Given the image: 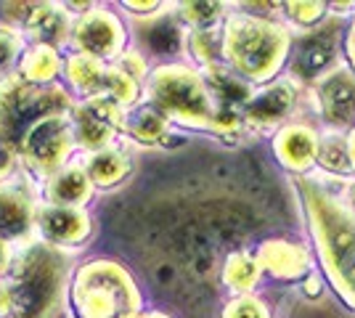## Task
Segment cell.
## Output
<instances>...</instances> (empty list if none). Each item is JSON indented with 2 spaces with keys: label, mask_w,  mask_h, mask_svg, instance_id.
<instances>
[{
  "label": "cell",
  "mask_w": 355,
  "mask_h": 318,
  "mask_svg": "<svg viewBox=\"0 0 355 318\" xmlns=\"http://www.w3.org/2000/svg\"><path fill=\"white\" fill-rule=\"evenodd\" d=\"M347 152H350V165H353V175H355V127L347 133Z\"/></svg>",
  "instance_id": "cell-34"
},
{
  "label": "cell",
  "mask_w": 355,
  "mask_h": 318,
  "mask_svg": "<svg viewBox=\"0 0 355 318\" xmlns=\"http://www.w3.org/2000/svg\"><path fill=\"white\" fill-rule=\"evenodd\" d=\"M72 122L69 114L45 117L37 125H32L27 136L21 138L19 152L30 159L40 173H59L64 159L72 152Z\"/></svg>",
  "instance_id": "cell-10"
},
{
  "label": "cell",
  "mask_w": 355,
  "mask_h": 318,
  "mask_svg": "<svg viewBox=\"0 0 355 318\" xmlns=\"http://www.w3.org/2000/svg\"><path fill=\"white\" fill-rule=\"evenodd\" d=\"M93 191V183L83 167L59 170L48 183V199L56 207H80Z\"/></svg>",
  "instance_id": "cell-18"
},
{
  "label": "cell",
  "mask_w": 355,
  "mask_h": 318,
  "mask_svg": "<svg viewBox=\"0 0 355 318\" xmlns=\"http://www.w3.org/2000/svg\"><path fill=\"white\" fill-rule=\"evenodd\" d=\"M72 101L64 91H45L37 85H27L21 80H6L0 85V138L16 149L21 146V138L27 136L32 125L45 117L67 114Z\"/></svg>",
  "instance_id": "cell-6"
},
{
  "label": "cell",
  "mask_w": 355,
  "mask_h": 318,
  "mask_svg": "<svg viewBox=\"0 0 355 318\" xmlns=\"http://www.w3.org/2000/svg\"><path fill=\"white\" fill-rule=\"evenodd\" d=\"M315 165L321 167L326 175H331V178H350L353 175V165H350V152H347V136L326 130L324 136L318 138Z\"/></svg>",
  "instance_id": "cell-20"
},
{
  "label": "cell",
  "mask_w": 355,
  "mask_h": 318,
  "mask_svg": "<svg viewBox=\"0 0 355 318\" xmlns=\"http://www.w3.org/2000/svg\"><path fill=\"white\" fill-rule=\"evenodd\" d=\"M35 223V210L30 199L16 188L0 186V242L24 236Z\"/></svg>",
  "instance_id": "cell-17"
},
{
  "label": "cell",
  "mask_w": 355,
  "mask_h": 318,
  "mask_svg": "<svg viewBox=\"0 0 355 318\" xmlns=\"http://www.w3.org/2000/svg\"><path fill=\"white\" fill-rule=\"evenodd\" d=\"M223 318H270V310L263 300H257L252 294H241L225 305Z\"/></svg>",
  "instance_id": "cell-28"
},
{
  "label": "cell",
  "mask_w": 355,
  "mask_h": 318,
  "mask_svg": "<svg viewBox=\"0 0 355 318\" xmlns=\"http://www.w3.org/2000/svg\"><path fill=\"white\" fill-rule=\"evenodd\" d=\"M64 268L61 260L45 249L32 247L24 252L8 284L11 292V318H51L61 297Z\"/></svg>",
  "instance_id": "cell-5"
},
{
  "label": "cell",
  "mask_w": 355,
  "mask_h": 318,
  "mask_svg": "<svg viewBox=\"0 0 355 318\" xmlns=\"http://www.w3.org/2000/svg\"><path fill=\"white\" fill-rule=\"evenodd\" d=\"M138 318H170V316H164L159 310H151V313H144V316H138Z\"/></svg>",
  "instance_id": "cell-36"
},
{
  "label": "cell",
  "mask_w": 355,
  "mask_h": 318,
  "mask_svg": "<svg viewBox=\"0 0 355 318\" xmlns=\"http://www.w3.org/2000/svg\"><path fill=\"white\" fill-rule=\"evenodd\" d=\"M318 130L308 122H284L273 138V154L292 173H311L318 154Z\"/></svg>",
  "instance_id": "cell-14"
},
{
  "label": "cell",
  "mask_w": 355,
  "mask_h": 318,
  "mask_svg": "<svg viewBox=\"0 0 355 318\" xmlns=\"http://www.w3.org/2000/svg\"><path fill=\"white\" fill-rule=\"evenodd\" d=\"M138 93L141 85L138 80H133L130 75H125L117 64L114 67H106V82H104V96H109L112 101H117L122 109L138 101Z\"/></svg>",
  "instance_id": "cell-26"
},
{
  "label": "cell",
  "mask_w": 355,
  "mask_h": 318,
  "mask_svg": "<svg viewBox=\"0 0 355 318\" xmlns=\"http://www.w3.org/2000/svg\"><path fill=\"white\" fill-rule=\"evenodd\" d=\"M178 8H180V19L191 30H218V24L225 19L223 3H183Z\"/></svg>",
  "instance_id": "cell-25"
},
{
  "label": "cell",
  "mask_w": 355,
  "mask_h": 318,
  "mask_svg": "<svg viewBox=\"0 0 355 318\" xmlns=\"http://www.w3.org/2000/svg\"><path fill=\"white\" fill-rule=\"evenodd\" d=\"M122 130L133 138V141H138V143L151 146V143H159L167 136V120H164L154 106L146 104V106H138L130 114H125Z\"/></svg>",
  "instance_id": "cell-22"
},
{
  "label": "cell",
  "mask_w": 355,
  "mask_h": 318,
  "mask_svg": "<svg viewBox=\"0 0 355 318\" xmlns=\"http://www.w3.org/2000/svg\"><path fill=\"white\" fill-rule=\"evenodd\" d=\"M340 35L337 24H321L311 32H302L289 51V80L292 82H318L340 59Z\"/></svg>",
  "instance_id": "cell-7"
},
{
  "label": "cell",
  "mask_w": 355,
  "mask_h": 318,
  "mask_svg": "<svg viewBox=\"0 0 355 318\" xmlns=\"http://www.w3.org/2000/svg\"><path fill=\"white\" fill-rule=\"evenodd\" d=\"M59 69H61V59L59 53H56V48L35 46L24 56V61H21V82L43 88V85H48L53 77L59 75Z\"/></svg>",
  "instance_id": "cell-23"
},
{
  "label": "cell",
  "mask_w": 355,
  "mask_h": 318,
  "mask_svg": "<svg viewBox=\"0 0 355 318\" xmlns=\"http://www.w3.org/2000/svg\"><path fill=\"white\" fill-rule=\"evenodd\" d=\"M345 48H353V51H355V19H353V27L347 30V40H345Z\"/></svg>",
  "instance_id": "cell-35"
},
{
  "label": "cell",
  "mask_w": 355,
  "mask_h": 318,
  "mask_svg": "<svg viewBox=\"0 0 355 318\" xmlns=\"http://www.w3.org/2000/svg\"><path fill=\"white\" fill-rule=\"evenodd\" d=\"M8 265H11V247L8 242H0V276L8 271Z\"/></svg>",
  "instance_id": "cell-33"
},
{
  "label": "cell",
  "mask_w": 355,
  "mask_h": 318,
  "mask_svg": "<svg viewBox=\"0 0 355 318\" xmlns=\"http://www.w3.org/2000/svg\"><path fill=\"white\" fill-rule=\"evenodd\" d=\"M260 279H263V271H260L257 260L247 255V252H234L231 258L225 260L223 281H225V287L236 292V297L250 294L252 289L260 284Z\"/></svg>",
  "instance_id": "cell-24"
},
{
  "label": "cell",
  "mask_w": 355,
  "mask_h": 318,
  "mask_svg": "<svg viewBox=\"0 0 355 318\" xmlns=\"http://www.w3.org/2000/svg\"><path fill=\"white\" fill-rule=\"evenodd\" d=\"M315 112L331 133H350L355 127V72L337 67L318 82H313Z\"/></svg>",
  "instance_id": "cell-8"
},
{
  "label": "cell",
  "mask_w": 355,
  "mask_h": 318,
  "mask_svg": "<svg viewBox=\"0 0 355 318\" xmlns=\"http://www.w3.org/2000/svg\"><path fill=\"white\" fill-rule=\"evenodd\" d=\"M257 265L260 271L279 279V281H295L311 273V255L302 244L286 242V239H268L257 249Z\"/></svg>",
  "instance_id": "cell-16"
},
{
  "label": "cell",
  "mask_w": 355,
  "mask_h": 318,
  "mask_svg": "<svg viewBox=\"0 0 355 318\" xmlns=\"http://www.w3.org/2000/svg\"><path fill=\"white\" fill-rule=\"evenodd\" d=\"M148 106L164 120H178L193 127H212L218 106L209 96L202 72L183 64H164L148 75Z\"/></svg>",
  "instance_id": "cell-4"
},
{
  "label": "cell",
  "mask_w": 355,
  "mask_h": 318,
  "mask_svg": "<svg viewBox=\"0 0 355 318\" xmlns=\"http://www.w3.org/2000/svg\"><path fill=\"white\" fill-rule=\"evenodd\" d=\"M11 167H14V149L0 138V178L8 175Z\"/></svg>",
  "instance_id": "cell-30"
},
{
  "label": "cell",
  "mask_w": 355,
  "mask_h": 318,
  "mask_svg": "<svg viewBox=\"0 0 355 318\" xmlns=\"http://www.w3.org/2000/svg\"><path fill=\"white\" fill-rule=\"evenodd\" d=\"M125 109L112 101L109 96H93L85 98L80 106H74L72 117V138L88 152H101L109 149L112 138L122 130Z\"/></svg>",
  "instance_id": "cell-9"
},
{
  "label": "cell",
  "mask_w": 355,
  "mask_h": 318,
  "mask_svg": "<svg viewBox=\"0 0 355 318\" xmlns=\"http://www.w3.org/2000/svg\"><path fill=\"white\" fill-rule=\"evenodd\" d=\"M3 14L30 32L37 40V46L53 48L67 40L69 24H67L64 11H59V6H51V3H6Z\"/></svg>",
  "instance_id": "cell-13"
},
{
  "label": "cell",
  "mask_w": 355,
  "mask_h": 318,
  "mask_svg": "<svg viewBox=\"0 0 355 318\" xmlns=\"http://www.w3.org/2000/svg\"><path fill=\"white\" fill-rule=\"evenodd\" d=\"M45 242L61 244V247H72L88 239L90 233V218L80 207H56V204H45L35 212V223Z\"/></svg>",
  "instance_id": "cell-15"
},
{
  "label": "cell",
  "mask_w": 355,
  "mask_h": 318,
  "mask_svg": "<svg viewBox=\"0 0 355 318\" xmlns=\"http://www.w3.org/2000/svg\"><path fill=\"white\" fill-rule=\"evenodd\" d=\"M11 313V292L6 284H0V318H6Z\"/></svg>",
  "instance_id": "cell-32"
},
{
  "label": "cell",
  "mask_w": 355,
  "mask_h": 318,
  "mask_svg": "<svg viewBox=\"0 0 355 318\" xmlns=\"http://www.w3.org/2000/svg\"><path fill=\"white\" fill-rule=\"evenodd\" d=\"M85 175L90 178L93 186H101V188H109V186H117L128 173H130V159L125 157L117 149H101V152H93L88 159V165L83 167Z\"/></svg>",
  "instance_id": "cell-19"
},
{
  "label": "cell",
  "mask_w": 355,
  "mask_h": 318,
  "mask_svg": "<svg viewBox=\"0 0 355 318\" xmlns=\"http://www.w3.org/2000/svg\"><path fill=\"white\" fill-rule=\"evenodd\" d=\"M302 199L326 279L342 300L355 308V210L345 191H337L318 178H302Z\"/></svg>",
  "instance_id": "cell-1"
},
{
  "label": "cell",
  "mask_w": 355,
  "mask_h": 318,
  "mask_svg": "<svg viewBox=\"0 0 355 318\" xmlns=\"http://www.w3.org/2000/svg\"><path fill=\"white\" fill-rule=\"evenodd\" d=\"M72 40L83 56L96 61L117 59L125 48V27L112 11H88L72 27Z\"/></svg>",
  "instance_id": "cell-11"
},
{
  "label": "cell",
  "mask_w": 355,
  "mask_h": 318,
  "mask_svg": "<svg viewBox=\"0 0 355 318\" xmlns=\"http://www.w3.org/2000/svg\"><path fill=\"white\" fill-rule=\"evenodd\" d=\"M67 77L74 85V91H80L85 98L93 96H104V82H106V64L96 61L90 56L77 53L67 61Z\"/></svg>",
  "instance_id": "cell-21"
},
{
  "label": "cell",
  "mask_w": 355,
  "mask_h": 318,
  "mask_svg": "<svg viewBox=\"0 0 355 318\" xmlns=\"http://www.w3.org/2000/svg\"><path fill=\"white\" fill-rule=\"evenodd\" d=\"M292 51L286 24L236 11L225 19L220 32V64L244 82H273Z\"/></svg>",
  "instance_id": "cell-2"
},
{
  "label": "cell",
  "mask_w": 355,
  "mask_h": 318,
  "mask_svg": "<svg viewBox=\"0 0 355 318\" xmlns=\"http://www.w3.org/2000/svg\"><path fill=\"white\" fill-rule=\"evenodd\" d=\"M297 104V82L289 77L273 80L260 91H252L247 104L239 109L241 122H250L254 127H276L289 120Z\"/></svg>",
  "instance_id": "cell-12"
},
{
  "label": "cell",
  "mask_w": 355,
  "mask_h": 318,
  "mask_svg": "<svg viewBox=\"0 0 355 318\" xmlns=\"http://www.w3.org/2000/svg\"><path fill=\"white\" fill-rule=\"evenodd\" d=\"M19 48H21V40L19 35L11 30H0V75L8 72V67L16 61L19 56Z\"/></svg>",
  "instance_id": "cell-29"
},
{
  "label": "cell",
  "mask_w": 355,
  "mask_h": 318,
  "mask_svg": "<svg viewBox=\"0 0 355 318\" xmlns=\"http://www.w3.org/2000/svg\"><path fill=\"white\" fill-rule=\"evenodd\" d=\"M284 16L286 21L302 32H311L321 27L326 16H329V6L326 3H284Z\"/></svg>",
  "instance_id": "cell-27"
},
{
  "label": "cell",
  "mask_w": 355,
  "mask_h": 318,
  "mask_svg": "<svg viewBox=\"0 0 355 318\" xmlns=\"http://www.w3.org/2000/svg\"><path fill=\"white\" fill-rule=\"evenodd\" d=\"M125 8H130L133 14H157L164 6L162 3H125Z\"/></svg>",
  "instance_id": "cell-31"
},
{
  "label": "cell",
  "mask_w": 355,
  "mask_h": 318,
  "mask_svg": "<svg viewBox=\"0 0 355 318\" xmlns=\"http://www.w3.org/2000/svg\"><path fill=\"white\" fill-rule=\"evenodd\" d=\"M77 318H138L141 294L133 276L112 260L83 265L72 284Z\"/></svg>",
  "instance_id": "cell-3"
}]
</instances>
